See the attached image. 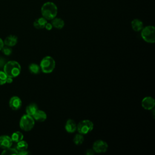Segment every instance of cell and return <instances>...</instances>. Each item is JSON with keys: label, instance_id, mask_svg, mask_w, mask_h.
<instances>
[{"label": "cell", "instance_id": "cell-28", "mask_svg": "<svg viewBox=\"0 0 155 155\" xmlns=\"http://www.w3.org/2000/svg\"><path fill=\"white\" fill-rule=\"evenodd\" d=\"M94 150L92 149H88V150H87L86 152H85V154L87 155H93L94 154Z\"/></svg>", "mask_w": 155, "mask_h": 155}, {"label": "cell", "instance_id": "cell-18", "mask_svg": "<svg viewBox=\"0 0 155 155\" xmlns=\"http://www.w3.org/2000/svg\"><path fill=\"white\" fill-rule=\"evenodd\" d=\"M23 137H24L23 134L21 132L16 131L12 134L11 139L13 142L17 143V142L22 140L23 139Z\"/></svg>", "mask_w": 155, "mask_h": 155}, {"label": "cell", "instance_id": "cell-14", "mask_svg": "<svg viewBox=\"0 0 155 155\" xmlns=\"http://www.w3.org/2000/svg\"><path fill=\"white\" fill-rule=\"evenodd\" d=\"M18 42V38L15 35H9L5 38L4 43L6 46L13 47L15 46Z\"/></svg>", "mask_w": 155, "mask_h": 155}, {"label": "cell", "instance_id": "cell-27", "mask_svg": "<svg viewBox=\"0 0 155 155\" xmlns=\"http://www.w3.org/2000/svg\"><path fill=\"white\" fill-rule=\"evenodd\" d=\"M45 28L46 30H51L53 28V25L51 24V23H49V22H47V24H45Z\"/></svg>", "mask_w": 155, "mask_h": 155}, {"label": "cell", "instance_id": "cell-22", "mask_svg": "<svg viewBox=\"0 0 155 155\" xmlns=\"http://www.w3.org/2000/svg\"><path fill=\"white\" fill-rule=\"evenodd\" d=\"M18 151L15 148H12L11 147L4 149V151L1 153L2 155H13V154H18Z\"/></svg>", "mask_w": 155, "mask_h": 155}, {"label": "cell", "instance_id": "cell-20", "mask_svg": "<svg viewBox=\"0 0 155 155\" xmlns=\"http://www.w3.org/2000/svg\"><path fill=\"white\" fill-rule=\"evenodd\" d=\"M27 148H28V143L27 142L22 140L17 142L16 150H18V151L25 150Z\"/></svg>", "mask_w": 155, "mask_h": 155}, {"label": "cell", "instance_id": "cell-21", "mask_svg": "<svg viewBox=\"0 0 155 155\" xmlns=\"http://www.w3.org/2000/svg\"><path fill=\"white\" fill-rule=\"evenodd\" d=\"M84 140V137L83 136V134L80 133L76 134L73 138V142L77 145L82 144Z\"/></svg>", "mask_w": 155, "mask_h": 155}, {"label": "cell", "instance_id": "cell-16", "mask_svg": "<svg viewBox=\"0 0 155 155\" xmlns=\"http://www.w3.org/2000/svg\"><path fill=\"white\" fill-rule=\"evenodd\" d=\"M51 24L53 27L57 28V29H62L65 25L64 21L60 18H56L55 17L53 19H51Z\"/></svg>", "mask_w": 155, "mask_h": 155}, {"label": "cell", "instance_id": "cell-23", "mask_svg": "<svg viewBox=\"0 0 155 155\" xmlns=\"http://www.w3.org/2000/svg\"><path fill=\"white\" fill-rule=\"evenodd\" d=\"M7 77V76L4 73V71L0 70V85H3L6 83Z\"/></svg>", "mask_w": 155, "mask_h": 155}, {"label": "cell", "instance_id": "cell-15", "mask_svg": "<svg viewBox=\"0 0 155 155\" xmlns=\"http://www.w3.org/2000/svg\"><path fill=\"white\" fill-rule=\"evenodd\" d=\"M33 117L35 120L39 122H44L47 119V114L45 111L41 110H38L36 113L33 114Z\"/></svg>", "mask_w": 155, "mask_h": 155}, {"label": "cell", "instance_id": "cell-9", "mask_svg": "<svg viewBox=\"0 0 155 155\" xmlns=\"http://www.w3.org/2000/svg\"><path fill=\"white\" fill-rule=\"evenodd\" d=\"M13 141L10 137L7 135H2L0 136V148L6 149L10 148L12 145Z\"/></svg>", "mask_w": 155, "mask_h": 155}, {"label": "cell", "instance_id": "cell-6", "mask_svg": "<svg viewBox=\"0 0 155 155\" xmlns=\"http://www.w3.org/2000/svg\"><path fill=\"white\" fill-rule=\"evenodd\" d=\"M93 123L88 119H85L80 121L77 125L76 130L79 133L82 134H86L91 132L93 129Z\"/></svg>", "mask_w": 155, "mask_h": 155}, {"label": "cell", "instance_id": "cell-12", "mask_svg": "<svg viewBox=\"0 0 155 155\" xmlns=\"http://www.w3.org/2000/svg\"><path fill=\"white\" fill-rule=\"evenodd\" d=\"M47 22V20L42 16L35 20L33 22V26L36 29H42L45 28Z\"/></svg>", "mask_w": 155, "mask_h": 155}, {"label": "cell", "instance_id": "cell-19", "mask_svg": "<svg viewBox=\"0 0 155 155\" xmlns=\"http://www.w3.org/2000/svg\"><path fill=\"white\" fill-rule=\"evenodd\" d=\"M28 68H29V70L30 71L33 73V74H38L40 71V66L38 65L37 64H35V63H31V64H30L29 67H28Z\"/></svg>", "mask_w": 155, "mask_h": 155}, {"label": "cell", "instance_id": "cell-13", "mask_svg": "<svg viewBox=\"0 0 155 155\" xmlns=\"http://www.w3.org/2000/svg\"><path fill=\"white\" fill-rule=\"evenodd\" d=\"M131 25L133 30L135 31H140L143 27L142 21L139 19H134L131 22Z\"/></svg>", "mask_w": 155, "mask_h": 155}, {"label": "cell", "instance_id": "cell-5", "mask_svg": "<svg viewBox=\"0 0 155 155\" xmlns=\"http://www.w3.org/2000/svg\"><path fill=\"white\" fill-rule=\"evenodd\" d=\"M35 125V119L33 116L28 115L27 114L23 115L19 121L20 128L25 131H30Z\"/></svg>", "mask_w": 155, "mask_h": 155}, {"label": "cell", "instance_id": "cell-26", "mask_svg": "<svg viewBox=\"0 0 155 155\" xmlns=\"http://www.w3.org/2000/svg\"><path fill=\"white\" fill-rule=\"evenodd\" d=\"M30 153L28 151L25 150H22V151H19L18 154H19V155H27V154H28Z\"/></svg>", "mask_w": 155, "mask_h": 155}, {"label": "cell", "instance_id": "cell-7", "mask_svg": "<svg viewBox=\"0 0 155 155\" xmlns=\"http://www.w3.org/2000/svg\"><path fill=\"white\" fill-rule=\"evenodd\" d=\"M108 144L106 142L102 140H96L93 145V150L95 153H102L107 151Z\"/></svg>", "mask_w": 155, "mask_h": 155}, {"label": "cell", "instance_id": "cell-24", "mask_svg": "<svg viewBox=\"0 0 155 155\" xmlns=\"http://www.w3.org/2000/svg\"><path fill=\"white\" fill-rule=\"evenodd\" d=\"M1 51L5 55H7V56L10 55L12 53V49L10 48V47H8V46H6V47L4 46L1 49Z\"/></svg>", "mask_w": 155, "mask_h": 155}, {"label": "cell", "instance_id": "cell-25", "mask_svg": "<svg viewBox=\"0 0 155 155\" xmlns=\"http://www.w3.org/2000/svg\"><path fill=\"white\" fill-rule=\"evenodd\" d=\"M5 63V59L2 57H0V68H3Z\"/></svg>", "mask_w": 155, "mask_h": 155}, {"label": "cell", "instance_id": "cell-29", "mask_svg": "<svg viewBox=\"0 0 155 155\" xmlns=\"http://www.w3.org/2000/svg\"><path fill=\"white\" fill-rule=\"evenodd\" d=\"M13 82V78H11V77H9V76H7V79H6V83H8V84H10Z\"/></svg>", "mask_w": 155, "mask_h": 155}, {"label": "cell", "instance_id": "cell-30", "mask_svg": "<svg viewBox=\"0 0 155 155\" xmlns=\"http://www.w3.org/2000/svg\"><path fill=\"white\" fill-rule=\"evenodd\" d=\"M4 46V41H2V39L0 38V51L1 50V49L2 48V47Z\"/></svg>", "mask_w": 155, "mask_h": 155}, {"label": "cell", "instance_id": "cell-2", "mask_svg": "<svg viewBox=\"0 0 155 155\" xmlns=\"http://www.w3.org/2000/svg\"><path fill=\"white\" fill-rule=\"evenodd\" d=\"M3 68L6 75L12 78L17 77L20 74L21 70L20 64L15 61H8L5 63Z\"/></svg>", "mask_w": 155, "mask_h": 155}, {"label": "cell", "instance_id": "cell-1", "mask_svg": "<svg viewBox=\"0 0 155 155\" xmlns=\"http://www.w3.org/2000/svg\"><path fill=\"white\" fill-rule=\"evenodd\" d=\"M41 12L42 17L47 20H51L57 16L58 7L54 2L48 1L42 5Z\"/></svg>", "mask_w": 155, "mask_h": 155}, {"label": "cell", "instance_id": "cell-11", "mask_svg": "<svg viewBox=\"0 0 155 155\" xmlns=\"http://www.w3.org/2000/svg\"><path fill=\"white\" fill-rule=\"evenodd\" d=\"M77 125L74 120L68 119L65 125V129L67 132L69 133H73L76 131Z\"/></svg>", "mask_w": 155, "mask_h": 155}, {"label": "cell", "instance_id": "cell-3", "mask_svg": "<svg viewBox=\"0 0 155 155\" xmlns=\"http://www.w3.org/2000/svg\"><path fill=\"white\" fill-rule=\"evenodd\" d=\"M55 65L54 59L50 56H47L42 58L39 66L42 72L44 73H50L54 70Z\"/></svg>", "mask_w": 155, "mask_h": 155}, {"label": "cell", "instance_id": "cell-10", "mask_svg": "<svg viewBox=\"0 0 155 155\" xmlns=\"http://www.w3.org/2000/svg\"><path fill=\"white\" fill-rule=\"evenodd\" d=\"M22 105L21 99L16 96H12L9 101V106L13 110H19Z\"/></svg>", "mask_w": 155, "mask_h": 155}, {"label": "cell", "instance_id": "cell-8", "mask_svg": "<svg viewBox=\"0 0 155 155\" xmlns=\"http://www.w3.org/2000/svg\"><path fill=\"white\" fill-rule=\"evenodd\" d=\"M142 107L147 110H150L154 108L155 105L154 99L151 96L145 97L141 102Z\"/></svg>", "mask_w": 155, "mask_h": 155}, {"label": "cell", "instance_id": "cell-4", "mask_svg": "<svg viewBox=\"0 0 155 155\" xmlns=\"http://www.w3.org/2000/svg\"><path fill=\"white\" fill-rule=\"evenodd\" d=\"M141 37L143 41L148 43L155 42V28L153 25H147L141 30Z\"/></svg>", "mask_w": 155, "mask_h": 155}, {"label": "cell", "instance_id": "cell-17", "mask_svg": "<svg viewBox=\"0 0 155 155\" xmlns=\"http://www.w3.org/2000/svg\"><path fill=\"white\" fill-rule=\"evenodd\" d=\"M38 110V105L36 104L32 103L29 104L25 109L26 111V113L28 115H30L31 116H33V114L36 113V111Z\"/></svg>", "mask_w": 155, "mask_h": 155}]
</instances>
